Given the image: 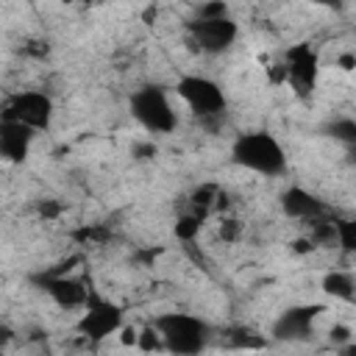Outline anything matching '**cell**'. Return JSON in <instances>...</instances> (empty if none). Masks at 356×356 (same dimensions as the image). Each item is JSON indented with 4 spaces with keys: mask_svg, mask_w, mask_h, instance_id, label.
<instances>
[{
    "mask_svg": "<svg viewBox=\"0 0 356 356\" xmlns=\"http://www.w3.org/2000/svg\"><path fill=\"white\" fill-rule=\"evenodd\" d=\"M231 161L236 167H245L256 175H284L286 172V153L281 142L267 131H248L239 134L231 145Z\"/></svg>",
    "mask_w": 356,
    "mask_h": 356,
    "instance_id": "6da1fadb",
    "label": "cell"
},
{
    "mask_svg": "<svg viewBox=\"0 0 356 356\" xmlns=\"http://www.w3.org/2000/svg\"><path fill=\"white\" fill-rule=\"evenodd\" d=\"M153 328L159 331L164 350L178 353V356H195V353H200L209 345V337H211L209 323L200 320V317H195V314H186V312L159 314L153 320Z\"/></svg>",
    "mask_w": 356,
    "mask_h": 356,
    "instance_id": "7a4b0ae2",
    "label": "cell"
},
{
    "mask_svg": "<svg viewBox=\"0 0 356 356\" xmlns=\"http://www.w3.org/2000/svg\"><path fill=\"white\" fill-rule=\"evenodd\" d=\"M131 114L134 120L150 134H172L178 125V114L170 103V95L159 83H145L131 95Z\"/></svg>",
    "mask_w": 356,
    "mask_h": 356,
    "instance_id": "3957f363",
    "label": "cell"
},
{
    "mask_svg": "<svg viewBox=\"0 0 356 356\" xmlns=\"http://www.w3.org/2000/svg\"><path fill=\"white\" fill-rule=\"evenodd\" d=\"M81 309H83V314H81V320L75 323V328H78L81 337H86V339H92V342H100V339L117 334V331L125 325V312H122V306L114 303V300H108L106 295H100V292L92 289V286H89V295H86V300H83Z\"/></svg>",
    "mask_w": 356,
    "mask_h": 356,
    "instance_id": "277c9868",
    "label": "cell"
},
{
    "mask_svg": "<svg viewBox=\"0 0 356 356\" xmlns=\"http://www.w3.org/2000/svg\"><path fill=\"white\" fill-rule=\"evenodd\" d=\"M186 33L195 50L217 56V53H225L236 42L239 28L228 14L225 17H195L186 22Z\"/></svg>",
    "mask_w": 356,
    "mask_h": 356,
    "instance_id": "5b68a950",
    "label": "cell"
},
{
    "mask_svg": "<svg viewBox=\"0 0 356 356\" xmlns=\"http://www.w3.org/2000/svg\"><path fill=\"white\" fill-rule=\"evenodd\" d=\"M178 97L197 114V117H220L225 111V92L217 81L206 75H184L175 83Z\"/></svg>",
    "mask_w": 356,
    "mask_h": 356,
    "instance_id": "8992f818",
    "label": "cell"
},
{
    "mask_svg": "<svg viewBox=\"0 0 356 356\" xmlns=\"http://www.w3.org/2000/svg\"><path fill=\"white\" fill-rule=\"evenodd\" d=\"M0 117L3 120H17V122H22V125H28L39 134V131H47L50 122H53V100L44 92H33V89L17 92L3 106Z\"/></svg>",
    "mask_w": 356,
    "mask_h": 356,
    "instance_id": "52a82bcc",
    "label": "cell"
},
{
    "mask_svg": "<svg viewBox=\"0 0 356 356\" xmlns=\"http://www.w3.org/2000/svg\"><path fill=\"white\" fill-rule=\"evenodd\" d=\"M325 312L323 303H300V306H289L278 314V320L273 323L270 334L278 342H303L314 334V320Z\"/></svg>",
    "mask_w": 356,
    "mask_h": 356,
    "instance_id": "ba28073f",
    "label": "cell"
},
{
    "mask_svg": "<svg viewBox=\"0 0 356 356\" xmlns=\"http://www.w3.org/2000/svg\"><path fill=\"white\" fill-rule=\"evenodd\" d=\"M33 284L47 298H53V303L61 306V309H81L86 295H89V286L81 278H72V275H67L61 270L39 273V275H33Z\"/></svg>",
    "mask_w": 356,
    "mask_h": 356,
    "instance_id": "9c48e42d",
    "label": "cell"
},
{
    "mask_svg": "<svg viewBox=\"0 0 356 356\" xmlns=\"http://www.w3.org/2000/svg\"><path fill=\"white\" fill-rule=\"evenodd\" d=\"M284 70H286V81L292 83V89L300 97L314 92L317 75H320V58H317V53L312 50L309 42H300V44L286 50V67Z\"/></svg>",
    "mask_w": 356,
    "mask_h": 356,
    "instance_id": "30bf717a",
    "label": "cell"
},
{
    "mask_svg": "<svg viewBox=\"0 0 356 356\" xmlns=\"http://www.w3.org/2000/svg\"><path fill=\"white\" fill-rule=\"evenodd\" d=\"M36 131L17 122V120H3L0 117V159L8 164H19L28 159L31 145H33Z\"/></svg>",
    "mask_w": 356,
    "mask_h": 356,
    "instance_id": "8fae6325",
    "label": "cell"
},
{
    "mask_svg": "<svg viewBox=\"0 0 356 356\" xmlns=\"http://www.w3.org/2000/svg\"><path fill=\"white\" fill-rule=\"evenodd\" d=\"M278 203H281V211H284L286 217L303 220V222L328 214V206H325L317 195L306 192L303 186H289V189H284L281 197H278Z\"/></svg>",
    "mask_w": 356,
    "mask_h": 356,
    "instance_id": "7c38bea8",
    "label": "cell"
},
{
    "mask_svg": "<svg viewBox=\"0 0 356 356\" xmlns=\"http://www.w3.org/2000/svg\"><path fill=\"white\" fill-rule=\"evenodd\" d=\"M323 292L337 298V300H345L350 303L356 298V281H353V273L350 270H331L323 275Z\"/></svg>",
    "mask_w": 356,
    "mask_h": 356,
    "instance_id": "4fadbf2b",
    "label": "cell"
},
{
    "mask_svg": "<svg viewBox=\"0 0 356 356\" xmlns=\"http://www.w3.org/2000/svg\"><path fill=\"white\" fill-rule=\"evenodd\" d=\"M323 134L325 136H331V139H337V142H342V145H356V122L350 120V117H337V120H331L328 125H323Z\"/></svg>",
    "mask_w": 356,
    "mask_h": 356,
    "instance_id": "5bb4252c",
    "label": "cell"
},
{
    "mask_svg": "<svg viewBox=\"0 0 356 356\" xmlns=\"http://www.w3.org/2000/svg\"><path fill=\"white\" fill-rule=\"evenodd\" d=\"M203 217L206 214H200V211H189V214H181L178 217V222H175V236L178 239H184V242H192L197 234H200V228H203Z\"/></svg>",
    "mask_w": 356,
    "mask_h": 356,
    "instance_id": "9a60e30c",
    "label": "cell"
},
{
    "mask_svg": "<svg viewBox=\"0 0 356 356\" xmlns=\"http://www.w3.org/2000/svg\"><path fill=\"white\" fill-rule=\"evenodd\" d=\"M334 231H337V245H339L345 253H353V250H356V222H353V220L334 217Z\"/></svg>",
    "mask_w": 356,
    "mask_h": 356,
    "instance_id": "2e32d148",
    "label": "cell"
},
{
    "mask_svg": "<svg viewBox=\"0 0 356 356\" xmlns=\"http://www.w3.org/2000/svg\"><path fill=\"white\" fill-rule=\"evenodd\" d=\"M75 239H81V242H92V245H97V242H103V239H108V228L106 225H86V228H81V231H75L72 234Z\"/></svg>",
    "mask_w": 356,
    "mask_h": 356,
    "instance_id": "e0dca14e",
    "label": "cell"
},
{
    "mask_svg": "<svg viewBox=\"0 0 356 356\" xmlns=\"http://www.w3.org/2000/svg\"><path fill=\"white\" fill-rule=\"evenodd\" d=\"M136 348H142V350H161L164 345H161L159 331H156L153 325H147V328L139 331V337H136Z\"/></svg>",
    "mask_w": 356,
    "mask_h": 356,
    "instance_id": "ac0fdd59",
    "label": "cell"
},
{
    "mask_svg": "<svg viewBox=\"0 0 356 356\" xmlns=\"http://www.w3.org/2000/svg\"><path fill=\"white\" fill-rule=\"evenodd\" d=\"M225 14H228L225 0H206L197 8V17H225Z\"/></svg>",
    "mask_w": 356,
    "mask_h": 356,
    "instance_id": "d6986e66",
    "label": "cell"
},
{
    "mask_svg": "<svg viewBox=\"0 0 356 356\" xmlns=\"http://www.w3.org/2000/svg\"><path fill=\"white\" fill-rule=\"evenodd\" d=\"M236 231H239V228H236L234 220H222V225H220V236H222L225 242H234V239H236Z\"/></svg>",
    "mask_w": 356,
    "mask_h": 356,
    "instance_id": "ffe728a7",
    "label": "cell"
},
{
    "mask_svg": "<svg viewBox=\"0 0 356 356\" xmlns=\"http://www.w3.org/2000/svg\"><path fill=\"white\" fill-rule=\"evenodd\" d=\"M120 331H122V337H120V339H122V345H134V348H136V337H139V331H136V328H131V325H122Z\"/></svg>",
    "mask_w": 356,
    "mask_h": 356,
    "instance_id": "44dd1931",
    "label": "cell"
},
{
    "mask_svg": "<svg viewBox=\"0 0 356 356\" xmlns=\"http://www.w3.org/2000/svg\"><path fill=\"white\" fill-rule=\"evenodd\" d=\"M331 339H334V342H348V339H350V328H348V325L331 328Z\"/></svg>",
    "mask_w": 356,
    "mask_h": 356,
    "instance_id": "7402d4cb",
    "label": "cell"
},
{
    "mask_svg": "<svg viewBox=\"0 0 356 356\" xmlns=\"http://www.w3.org/2000/svg\"><path fill=\"white\" fill-rule=\"evenodd\" d=\"M337 64H339V70H345V72H350V70L356 67V58H353V53H342V56L337 58Z\"/></svg>",
    "mask_w": 356,
    "mask_h": 356,
    "instance_id": "603a6c76",
    "label": "cell"
},
{
    "mask_svg": "<svg viewBox=\"0 0 356 356\" xmlns=\"http://www.w3.org/2000/svg\"><path fill=\"white\" fill-rule=\"evenodd\" d=\"M306 3H312V6H323V8H334V11H339V8L345 6V0H306Z\"/></svg>",
    "mask_w": 356,
    "mask_h": 356,
    "instance_id": "cb8c5ba5",
    "label": "cell"
},
{
    "mask_svg": "<svg viewBox=\"0 0 356 356\" xmlns=\"http://www.w3.org/2000/svg\"><path fill=\"white\" fill-rule=\"evenodd\" d=\"M58 209H61V206H58V203H53V200H44V203L39 206V211H42L44 217H56V214H58Z\"/></svg>",
    "mask_w": 356,
    "mask_h": 356,
    "instance_id": "d4e9b609",
    "label": "cell"
},
{
    "mask_svg": "<svg viewBox=\"0 0 356 356\" xmlns=\"http://www.w3.org/2000/svg\"><path fill=\"white\" fill-rule=\"evenodd\" d=\"M134 150L139 153V159H147V156H153V153H156V150H153V145H136Z\"/></svg>",
    "mask_w": 356,
    "mask_h": 356,
    "instance_id": "484cf974",
    "label": "cell"
},
{
    "mask_svg": "<svg viewBox=\"0 0 356 356\" xmlns=\"http://www.w3.org/2000/svg\"><path fill=\"white\" fill-rule=\"evenodd\" d=\"M61 3H72V0H61Z\"/></svg>",
    "mask_w": 356,
    "mask_h": 356,
    "instance_id": "4316f807",
    "label": "cell"
}]
</instances>
